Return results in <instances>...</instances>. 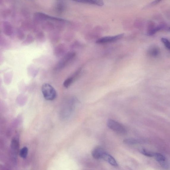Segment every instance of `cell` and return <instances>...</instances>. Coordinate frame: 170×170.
<instances>
[{"instance_id":"6da1fadb","label":"cell","mask_w":170,"mask_h":170,"mask_svg":"<svg viewBox=\"0 0 170 170\" xmlns=\"http://www.w3.org/2000/svg\"><path fill=\"white\" fill-rule=\"evenodd\" d=\"M42 92L45 99L48 101H53L56 98V90L53 86L48 83H45L41 88Z\"/></svg>"},{"instance_id":"7a4b0ae2","label":"cell","mask_w":170,"mask_h":170,"mask_svg":"<svg viewBox=\"0 0 170 170\" xmlns=\"http://www.w3.org/2000/svg\"><path fill=\"white\" fill-rule=\"evenodd\" d=\"M107 124L108 127L114 132L123 134L127 133L126 128L123 125L113 120H108Z\"/></svg>"},{"instance_id":"3957f363","label":"cell","mask_w":170,"mask_h":170,"mask_svg":"<svg viewBox=\"0 0 170 170\" xmlns=\"http://www.w3.org/2000/svg\"><path fill=\"white\" fill-rule=\"evenodd\" d=\"M75 55L76 54L74 52L69 53L66 54L55 66V70L60 71L63 69L69 62L73 59Z\"/></svg>"},{"instance_id":"277c9868","label":"cell","mask_w":170,"mask_h":170,"mask_svg":"<svg viewBox=\"0 0 170 170\" xmlns=\"http://www.w3.org/2000/svg\"><path fill=\"white\" fill-rule=\"evenodd\" d=\"M124 35L123 34H122L115 36L103 37L99 39L96 41V43L98 44H102L114 42L120 39L123 37Z\"/></svg>"},{"instance_id":"5b68a950","label":"cell","mask_w":170,"mask_h":170,"mask_svg":"<svg viewBox=\"0 0 170 170\" xmlns=\"http://www.w3.org/2000/svg\"><path fill=\"white\" fill-rule=\"evenodd\" d=\"M66 52L65 46L63 44L58 45L54 50V54L55 56L59 58L63 56Z\"/></svg>"},{"instance_id":"8992f818","label":"cell","mask_w":170,"mask_h":170,"mask_svg":"<svg viewBox=\"0 0 170 170\" xmlns=\"http://www.w3.org/2000/svg\"><path fill=\"white\" fill-rule=\"evenodd\" d=\"M2 29L5 35L10 36L12 34L13 31L12 26L9 22L5 21L3 22Z\"/></svg>"},{"instance_id":"52a82bcc","label":"cell","mask_w":170,"mask_h":170,"mask_svg":"<svg viewBox=\"0 0 170 170\" xmlns=\"http://www.w3.org/2000/svg\"><path fill=\"white\" fill-rule=\"evenodd\" d=\"M106 152L101 147H97L95 148L92 152L93 157L96 159H102Z\"/></svg>"},{"instance_id":"ba28073f","label":"cell","mask_w":170,"mask_h":170,"mask_svg":"<svg viewBox=\"0 0 170 170\" xmlns=\"http://www.w3.org/2000/svg\"><path fill=\"white\" fill-rule=\"evenodd\" d=\"M55 9L58 14H62L66 9V4L62 1H57L55 5Z\"/></svg>"},{"instance_id":"9c48e42d","label":"cell","mask_w":170,"mask_h":170,"mask_svg":"<svg viewBox=\"0 0 170 170\" xmlns=\"http://www.w3.org/2000/svg\"><path fill=\"white\" fill-rule=\"evenodd\" d=\"M42 29L46 31L51 32L55 28V25L49 21L43 22L41 25Z\"/></svg>"},{"instance_id":"30bf717a","label":"cell","mask_w":170,"mask_h":170,"mask_svg":"<svg viewBox=\"0 0 170 170\" xmlns=\"http://www.w3.org/2000/svg\"><path fill=\"white\" fill-rule=\"evenodd\" d=\"M147 54L152 57H157L160 54V50L157 46H152L147 51Z\"/></svg>"},{"instance_id":"8fae6325","label":"cell","mask_w":170,"mask_h":170,"mask_svg":"<svg viewBox=\"0 0 170 170\" xmlns=\"http://www.w3.org/2000/svg\"><path fill=\"white\" fill-rule=\"evenodd\" d=\"M102 159L107 161L113 166L117 167L118 166L117 163L115 159L112 156L107 154L106 152L103 156Z\"/></svg>"},{"instance_id":"7c38bea8","label":"cell","mask_w":170,"mask_h":170,"mask_svg":"<svg viewBox=\"0 0 170 170\" xmlns=\"http://www.w3.org/2000/svg\"><path fill=\"white\" fill-rule=\"evenodd\" d=\"M150 27H149V28L147 32V35L148 36H152L154 35L155 33L161 30L163 27V25H159L155 27V25L150 24Z\"/></svg>"},{"instance_id":"4fadbf2b","label":"cell","mask_w":170,"mask_h":170,"mask_svg":"<svg viewBox=\"0 0 170 170\" xmlns=\"http://www.w3.org/2000/svg\"><path fill=\"white\" fill-rule=\"evenodd\" d=\"M76 1L84 4L98 5L99 6H102L104 5V2L98 0H78Z\"/></svg>"},{"instance_id":"5bb4252c","label":"cell","mask_w":170,"mask_h":170,"mask_svg":"<svg viewBox=\"0 0 170 170\" xmlns=\"http://www.w3.org/2000/svg\"><path fill=\"white\" fill-rule=\"evenodd\" d=\"M49 38L50 40L53 43H56L59 41L60 36L59 33L58 32L53 31L50 33Z\"/></svg>"},{"instance_id":"9a60e30c","label":"cell","mask_w":170,"mask_h":170,"mask_svg":"<svg viewBox=\"0 0 170 170\" xmlns=\"http://www.w3.org/2000/svg\"><path fill=\"white\" fill-rule=\"evenodd\" d=\"M35 23H32L28 21H25L22 23L21 27L22 29L25 31H29L33 29Z\"/></svg>"},{"instance_id":"2e32d148","label":"cell","mask_w":170,"mask_h":170,"mask_svg":"<svg viewBox=\"0 0 170 170\" xmlns=\"http://www.w3.org/2000/svg\"><path fill=\"white\" fill-rule=\"evenodd\" d=\"M154 156L155 160H157L160 164L162 163L167 161L166 157H164L163 155L160 154V153H155Z\"/></svg>"},{"instance_id":"e0dca14e","label":"cell","mask_w":170,"mask_h":170,"mask_svg":"<svg viewBox=\"0 0 170 170\" xmlns=\"http://www.w3.org/2000/svg\"><path fill=\"white\" fill-rule=\"evenodd\" d=\"M36 38L38 41L42 42L45 40V36L44 33L42 31H38L36 36Z\"/></svg>"},{"instance_id":"ac0fdd59","label":"cell","mask_w":170,"mask_h":170,"mask_svg":"<svg viewBox=\"0 0 170 170\" xmlns=\"http://www.w3.org/2000/svg\"><path fill=\"white\" fill-rule=\"evenodd\" d=\"M34 41V38L31 34H28L27 37L22 43L23 45H28L32 43Z\"/></svg>"},{"instance_id":"d6986e66","label":"cell","mask_w":170,"mask_h":170,"mask_svg":"<svg viewBox=\"0 0 170 170\" xmlns=\"http://www.w3.org/2000/svg\"><path fill=\"white\" fill-rule=\"evenodd\" d=\"M74 79L73 77H71L66 79L63 83V85L66 88H68L72 83L73 82Z\"/></svg>"},{"instance_id":"ffe728a7","label":"cell","mask_w":170,"mask_h":170,"mask_svg":"<svg viewBox=\"0 0 170 170\" xmlns=\"http://www.w3.org/2000/svg\"><path fill=\"white\" fill-rule=\"evenodd\" d=\"M28 150L26 147H23L20 150V157L23 158H26L28 154Z\"/></svg>"},{"instance_id":"44dd1931","label":"cell","mask_w":170,"mask_h":170,"mask_svg":"<svg viewBox=\"0 0 170 170\" xmlns=\"http://www.w3.org/2000/svg\"><path fill=\"white\" fill-rule=\"evenodd\" d=\"M17 34L19 39L20 40H23L25 37V34L23 29L18 28L17 30Z\"/></svg>"},{"instance_id":"7402d4cb","label":"cell","mask_w":170,"mask_h":170,"mask_svg":"<svg viewBox=\"0 0 170 170\" xmlns=\"http://www.w3.org/2000/svg\"><path fill=\"white\" fill-rule=\"evenodd\" d=\"M140 152L142 154L148 157H153V156H154L155 154V153L154 152L144 149H141Z\"/></svg>"},{"instance_id":"603a6c76","label":"cell","mask_w":170,"mask_h":170,"mask_svg":"<svg viewBox=\"0 0 170 170\" xmlns=\"http://www.w3.org/2000/svg\"><path fill=\"white\" fill-rule=\"evenodd\" d=\"M161 41L166 48L170 51V41L168 39L165 38H161Z\"/></svg>"},{"instance_id":"cb8c5ba5","label":"cell","mask_w":170,"mask_h":170,"mask_svg":"<svg viewBox=\"0 0 170 170\" xmlns=\"http://www.w3.org/2000/svg\"><path fill=\"white\" fill-rule=\"evenodd\" d=\"M138 141L136 139L133 138H128L125 139L123 141V143L127 144H133L136 143Z\"/></svg>"},{"instance_id":"d4e9b609","label":"cell","mask_w":170,"mask_h":170,"mask_svg":"<svg viewBox=\"0 0 170 170\" xmlns=\"http://www.w3.org/2000/svg\"><path fill=\"white\" fill-rule=\"evenodd\" d=\"M10 13V10L5 9L2 11L1 13V16L2 18H6L9 15Z\"/></svg>"},{"instance_id":"484cf974","label":"cell","mask_w":170,"mask_h":170,"mask_svg":"<svg viewBox=\"0 0 170 170\" xmlns=\"http://www.w3.org/2000/svg\"><path fill=\"white\" fill-rule=\"evenodd\" d=\"M27 10H24L23 12H22V13H23V15L25 17H26L27 18L28 17V16L29 13L28 12H27Z\"/></svg>"},{"instance_id":"4316f807","label":"cell","mask_w":170,"mask_h":170,"mask_svg":"<svg viewBox=\"0 0 170 170\" xmlns=\"http://www.w3.org/2000/svg\"><path fill=\"white\" fill-rule=\"evenodd\" d=\"M169 30L170 31V28H169Z\"/></svg>"}]
</instances>
